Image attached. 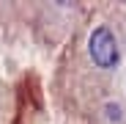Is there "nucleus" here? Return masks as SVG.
<instances>
[{
	"mask_svg": "<svg viewBox=\"0 0 126 124\" xmlns=\"http://www.w3.org/2000/svg\"><path fill=\"white\" fill-rule=\"evenodd\" d=\"M104 113H107V119H110L112 124H118V121H121V116H123V110H121L118 102H107V105H104Z\"/></svg>",
	"mask_w": 126,
	"mask_h": 124,
	"instance_id": "2",
	"label": "nucleus"
},
{
	"mask_svg": "<svg viewBox=\"0 0 126 124\" xmlns=\"http://www.w3.org/2000/svg\"><path fill=\"white\" fill-rule=\"evenodd\" d=\"M88 52H91V61L99 69H112L118 64V44H115L112 30L110 28H96L91 33V41H88Z\"/></svg>",
	"mask_w": 126,
	"mask_h": 124,
	"instance_id": "1",
	"label": "nucleus"
}]
</instances>
